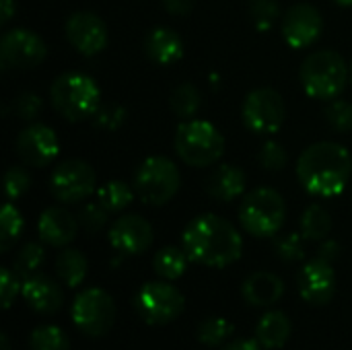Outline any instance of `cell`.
Instances as JSON below:
<instances>
[{
    "mask_svg": "<svg viewBox=\"0 0 352 350\" xmlns=\"http://www.w3.org/2000/svg\"><path fill=\"white\" fill-rule=\"evenodd\" d=\"M23 227H25V223H23L19 208L12 206L10 202H6L0 212V250L2 252L10 250V245L21 237Z\"/></svg>",
    "mask_w": 352,
    "mask_h": 350,
    "instance_id": "f1b7e54d",
    "label": "cell"
},
{
    "mask_svg": "<svg viewBox=\"0 0 352 350\" xmlns=\"http://www.w3.org/2000/svg\"><path fill=\"white\" fill-rule=\"evenodd\" d=\"M16 10L14 0H0V25H6Z\"/></svg>",
    "mask_w": 352,
    "mask_h": 350,
    "instance_id": "ee69618b",
    "label": "cell"
},
{
    "mask_svg": "<svg viewBox=\"0 0 352 350\" xmlns=\"http://www.w3.org/2000/svg\"><path fill=\"white\" fill-rule=\"evenodd\" d=\"M175 153L186 165L208 167L225 153V138L210 122L186 120L175 132Z\"/></svg>",
    "mask_w": 352,
    "mask_h": 350,
    "instance_id": "5b68a950",
    "label": "cell"
},
{
    "mask_svg": "<svg viewBox=\"0 0 352 350\" xmlns=\"http://www.w3.org/2000/svg\"><path fill=\"white\" fill-rule=\"evenodd\" d=\"M243 299L252 307H272L285 293V283L274 272H254L241 287Z\"/></svg>",
    "mask_w": 352,
    "mask_h": 350,
    "instance_id": "ffe728a7",
    "label": "cell"
},
{
    "mask_svg": "<svg viewBox=\"0 0 352 350\" xmlns=\"http://www.w3.org/2000/svg\"><path fill=\"white\" fill-rule=\"evenodd\" d=\"M250 17L258 31H270L280 19L278 2L276 0H252Z\"/></svg>",
    "mask_w": 352,
    "mask_h": 350,
    "instance_id": "d6a6232c",
    "label": "cell"
},
{
    "mask_svg": "<svg viewBox=\"0 0 352 350\" xmlns=\"http://www.w3.org/2000/svg\"><path fill=\"white\" fill-rule=\"evenodd\" d=\"M351 83H352V64H351Z\"/></svg>",
    "mask_w": 352,
    "mask_h": 350,
    "instance_id": "c3c4849f",
    "label": "cell"
},
{
    "mask_svg": "<svg viewBox=\"0 0 352 350\" xmlns=\"http://www.w3.org/2000/svg\"><path fill=\"white\" fill-rule=\"evenodd\" d=\"M260 163L268 171L285 169V165H287V151H285V146L280 142H276V140L264 142V146L260 149Z\"/></svg>",
    "mask_w": 352,
    "mask_h": 350,
    "instance_id": "74e56055",
    "label": "cell"
},
{
    "mask_svg": "<svg viewBox=\"0 0 352 350\" xmlns=\"http://www.w3.org/2000/svg\"><path fill=\"white\" fill-rule=\"evenodd\" d=\"M109 243L122 256L144 254L153 243V227L140 215H124L111 225Z\"/></svg>",
    "mask_w": 352,
    "mask_h": 350,
    "instance_id": "2e32d148",
    "label": "cell"
},
{
    "mask_svg": "<svg viewBox=\"0 0 352 350\" xmlns=\"http://www.w3.org/2000/svg\"><path fill=\"white\" fill-rule=\"evenodd\" d=\"M169 103H171V109L175 116H179L184 120H192L202 105V93L192 83H182L173 89Z\"/></svg>",
    "mask_w": 352,
    "mask_h": 350,
    "instance_id": "83f0119b",
    "label": "cell"
},
{
    "mask_svg": "<svg viewBox=\"0 0 352 350\" xmlns=\"http://www.w3.org/2000/svg\"><path fill=\"white\" fill-rule=\"evenodd\" d=\"M54 109L68 122L93 118L101 105V91L97 83L80 72L60 74L50 89Z\"/></svg>",
    "mask_w": 352,
    "mask_h": 350,
    "instance_id": "277c9868",
    "label": "cell"
},
{
    "mask_svg": "<svg viewBox=\"0 0 352 350\" xmlns=\"http://www.w3.org/2000/svg\"><path fill=\"white\" fill-rule=\"evenodd\" d=\"M163 6L171 12V14H190L194 8V0H163Z\"/></svg>",
    "mask_w": 352,
    "mask_h": 350,
    "instance_id": "b9f144b4",
    "label": "cell"
},
{
    "mask_svg": "<svg viewBox=\"0 0 352 350\" xmlns=\"http://www.w3.org/2000/svg\"><path fill=\"white\" fill-rule=\"evenodd\" d=\"M95 190V169L80 159H68L52 171L50 192L62 204H76L80 200H87Z\"/></svg>",
    "mask_w": 352,
    "mask_h": 350,
    "instance_id": "30bf717a",
    "label": "cell"
},
{
    "mask_svg": "<svg viewBox=\"0 0 352 350\" xmlns=\"http://www.w3.org/2000/svg\"><path fill=\"white\" fill-rule=\"evenodd\" d=\"M182 186L177 165L167 157H148L134 175V190L144 204L163 206L175 198Z\"/></svg>",
    "mask_w": 352,
    "mask_h": 350,
    "instance_id": "52a82bcc",
    "label": "cell"
},
{
    "mask_svg": "<svg viewBox=\"0 0 352 350\" xmlns=\"http://www.w3.org/2000/svg\"><path fill=\"white\" fill-rule=\"evenodd\" d=\"M43 258H45V252L39 243H25L14 260H12V270L21 276V278H27V276H33L37 274V270L41 268L43 264Z\"/></svg>",
    "mask_w": 352,
    "mask_h": 350,
    "instance_id": "f546056e",
    "label": "cell"
},
{
    "mask_svg": "<svg viewBox=\"0 0 352 350\" xmlns=\"http://www.w3.org/2000/svg\"><path fill=\"white\" fill-rule=\"evenodd\" d=\"M287 217L285 198L272 188L252 190L239 208L243 229L254 237H272L280 231Z\"/></svg>",
    "mask_w": 352,
    "mask_h": 350,
    "instance_id": "8992f818",
    "label": "cell"
},
{
    "mask_svg": "<svg viewBox=\"0 0 352 350\" xmlns=\"http://www.w3.org/2000/svg\"><path fill=\"white\" fill-rule=\"evenodd\" d=\"M74 326L91 336H105L116 322V303L103 289H87L76 295L70 309Z\"/></svg>",
    "mask_w": 352,
    "mask_h": 350,
    "instance_id": "9c48e42d",
    "label": "cell"
},
{
    "mask_svg": "<svg viewBox=\"0 0 352 350\" xmlns=\"http://www.w3.org/2000/svg\"><path fill=\"white\" fill-rule=\"evenodd\" d=\"M352 173V157L338 142H316L307 146L297 161V175L303 188L318 198L342 194Z\"/></svg>",
    "mask_w": 352,
    "mask_h": 350,
    "instance_id": "7a4b0ae2",
    "label": "cell"
},
{
    "mask_svg": "<svg viewBox=\"0 0 352 350\" xmlns=\"http://www.w3.org/2000/svg\"><path fill=\"white\" fill-rule=\"evenodd\" d=\"M326 118L328 124L338 130V132H351L352 130V103L342 101V99H334L328 107H326Z\"/></svg>",
    "mask_w": 352,
    "mask_h": 350,
    "instance_id": "d590c367",
    "label": "cell"
},
{
    "mask_svg": "<svg viewBox=\"0 0 352 350\" xmlns=\"http://www.w3.org/2000/svg\"><path fill=\"white\" fill-rule=\"evenodd\" d=\"M31 350H68V336L56 326H39L29 336Z\"/></svg>",
    "mask_w": 352,
    "mask_h": 350,
    "instance_id": "4dcf8cb0",
    "label": "cell"
},
{
    "mask_svg": "<svg viewBox=\"0 0 352 350\" xmlns=\"http://www.w3.org/2000/svg\"><path fill=\"white\" fill-rule=\"evenodd\" d=\"M245 184H248V177H245L241 167H237V165H221L208 177L206 190H208L210 198H214L219 202H231V200L243 196Z\"/></svg>",
    "mask_w": 352,
    "mask_h": 350,
    "instance_id": "7402d4cb",
    "label": "cell"
},
{
    "mask_svg": "<svg viewBox=\"0 0 352 350\" xmlns=\"http://www.w3.org/2000/svg\"><path fill=\"white\" fill-rule=\"evenodd\" d=\"M93 118H95L97 126H101L105 130H113L124 122L126 111L120 105H99V109H97V113Z\"/></svg>",
    "mask_w": 352,
    "mask_h": 350,
    "instance_id": "60d3db41",
    "label": "cell"
},
{
    "mask_svg": "<svg viewBox=\"0 0 352 350\" xmlns=\"http://www.w3.org/2000/svg\"><path fill=\"white\" fill-rule=\"evenodd\" d=\"M291 332H293L291 320L283 311H268L258 324L256 340L268 350L283 349L289 342Z\"/></svg>",
    "mask_w": 352,
    "mask_h": 350,
    "instance_id": "603a6c76",
    "label": "cell"
},
{
    "mask_svg": "<svg viewBox=\"0 0 352 350\" xmlns=\"http://www.w3.org/2000/svg\"><path fill=\"white\" fill-rule=\"evenodd\" d=\"M31 186V177L23 167H10L4 175V192L8 200L21 198Z\"/></svg>",
    "mask_w": 352,
    "mask_h": 350,
    "instance_id": "8d00e7d4",
    "label": "cell"
},
{
    "mask_svg": "<svg viewBox=\"0 0 352 350\" xmlns=\"http://www.w3.org/2000/svg\"><path fill=\"white\" fill-rule=\"evenodd\" d=\"M303 235L301 233H289V235H283L274 241V250H276V256L289 264L293 262H301L305 258V245H303Z\"/></svg>",
    "mask_w": 352,
    "mask_h": 350,
    "instance_id": "836d02e7",
    "label": "cell"
},
{
    "mask_svg": "<svg viewBox=\"0 0 352 350\" xmlns=\"http://www.w3.org/2000/svg\"><path fill=\"white\" fill-rule=\"evenodd\" d=\"M47 56L45 41L29 29H10L0 39V58L6 68L29 70L39 66Z\"/></svg>",
    "mask_w": 352,
    "mask_h": 350,
    "instance_id": "7c38bea8",
    "label": "cell"
},
{
    "mask_svg": "<svg viewBox=\"0 0 352 350\" xmlns=\"http://www.w3.org/2000/svg\"><path fill=\"white\" fill-rule=\"evenodd\" d=\"M336 291L334 266L322 258H314L299 272V293L309 305H326Z\"/></svg>",
    "mask_w": 352,
    "mask_h": 350,
    "instance_id": "e0dca14e",
    "label": "cell"
},
{
    "mask_svg": "<svg viewBox=\"0 0 352 350\" xmlns=\"http://www.w3.org/2000/svg\"><path fill=\"white\" fill-rule=\"evenodd\" d=\"M66 39L82 56H95L107 45V27L99 14L78 10L66 21Z\"/></svg>",
    "mask_w": 352,
    "mask_h": 350,
    "instance_id": "9a60e30c",
    "label": "cell"
},
{
    "mask_svg": "<svg viewBox=\"0 0 352 350\" xmlns=\"http://www.w3.org/2000/svg\"><path fill=\"white\" fill-rule=\"evenodd\" d=\"M340 6H352V0H336Z\"/></svg>",
    "mask_w": 352,
    "mask_h": 350,
    "instance_id": "7dc6e473",
    "label": "cell"
},
{
    "mask_svg": "<svg viewBox=\"0 0 352 350\" xmlns=\"http://www.w3.org/2000/svg\"><path fill=\"white\" fill-rule=\"evenodd\" d=\"M0 347H2V350H10V344H8L6 334H2V336H0Z\"/></svg>",
    "mask_w": 352,
    "mask_h": 350,
    "instance_id": "bcb514c9",
    "label": "cell"
},
{
    "mask_svg": "<svg viewBox=\"0 0 352 350\" xmlns=\"http://www.w3.org/2000/svg\"><path fill=\"white\" fill-rule=\"evenodd\" d=\"M264 347L258 342V340H237V342H231L227 344L223 350H262Z\"/></svg>",
    "mask_w": 352,
    "mask_h": 350,
    "instance_id": "f6af8a7d",
    "label": "cell"
},
{
    "mask_svg": "<svg viewBox=\"0 0 352 350\" xmlns=\"http://www.w3.org/2000/svg\"><path fill=\"white\" fill-rule=\"evenodd\" d=\"M332 231V219L320 204H311L301 217V235L307 241H322Z\"/></svg>",
    "mask_w": 352,
    "mask_h": 350,
    "instance_id": "4316f807",
    "label": "cell"
},
{
    "mask_svg": "<svg viewBox=\"0 0 352 350\" xmlns=\"http://www.w3.org/2000/svg\"><path fill=\"white\" fill-rule=\"evenodd\" d=\"M14 113L19 120H25V122H33L39 113H41V99L35 95V93H21L16 99H14Z\"/></svg>",
    "mask_w": 352,
    "mask_h": 350,
    "instance_id": "f35d334b",
    "label": "cell"
},
{
    "mask_svg": "<svg viewBox=\"0 0 352 350\" xmlns=\"http://www.w3.org/2000/svg\"><path fill=\"white\" fill-rule=\"evenodd\" d=\"M182 245L190 258L200 266L225 268L241 258L243 239L239 231L223 217L200 215L184 231Z\"/></svg>",
    "mask_w": 352,
    "mask_h": 350,
    "instance_id": "6da1fadb",
    "label": "cell"
},
{
    "mask_svg": "<svg viewBox=\"0 0 352 350\" xmlns=\"http://www.w3.org/2000/svg\"><path fill=\"white\" fill-rule=\"evenodd\" d=\"M299 78L309 97L330 101L344 91L346 80L351 78V68L338 52L322 50L303 60Z\"/></svg>",
    "mask_w": 352,
    "mask_h": 350,
    "instance_id": "3957f363",
    "label": "cell"
},
{
    "mask_svg": "<svg viewBox=\"0 0 352 350\" xmlns=\"http://www.w3.org/2000/svg\"><path fill=\"white\" fill-rule=\"evenodd\" d=\"M21 295L33 311L45 314V316L60 311L64 303V293L60 285L43 274H33V276L23 278Z\"/></svg>",
    "mask_w": 352,
    "mask_h": 350,
    "instance_id": "ac0fdd59",
    "label": "cell"
},
{
    "mask_svg": "<svg viewBox=\"0 0 352 350\" xmlns=\"http://www.w3.org/2000/svg\"><path fill=\"white\" fill-rule=\"evenodd\" d=\"M134 192L126 182L116 179V182H107L97 190V202L107 210V212H122L126 206H130V202L134 200Z\"/></svg>",
    "mask_w": 352,
    "mask_h": 350,
    "instance_id": "484cf974",
    "label": "cell"
},
{
    "mask_svg": "<svg viewBox=\"0 0 352 350\" xmlns=\"http://www.w3.org/2000/svg\"><path fill=\"white\" fill-rule=\"evenodd\" d=\"M285 99L270 87L254 89L243 101V122L254 134H274L285 122Z\"/></svg>",
    "mask_w": 352,
    "mask_h": 350,
    "instance_id": "8fae6325",
    "label": "cell"
},
{
    "mask_svg": "<svg viewBox=\"0 0 352 350\" xmlns=\"http://www.w3.org/2000/svg\"><path fill=\"white\" fill-rule=\"evenodd\" d=\"M188 254L186 250H179V248H163L155 254L153 258V268L157 272V276H161L163 281H177L184 276L186 268H188Z\"/></svg>",
    "mask_w": 352,
    "mask_h": 350,
    "instance_id": "d4e9b609",
    "label": "cell"
},
{
    "mask_svg": "<svg viewBox=\"0 0 352 350\" xmlns=\"http://www.w3.org/2000/svg\"><path fill=\"white\" fill-rule=\"evenodd\" d=\"M87 268H89L87 258H85V254L78 252V250L66 248V250H62L60 256L56 258V274H58V278H60L66 287H70V289L78 287V285L85 281Z\"/></svg>",
    "mask_w": 352,
    "mask_h": 350,
    "instance_id": "cb8c5ba5",
    "label": "cell"
},
{
    "mask_svg": "<svg viewBox=\"0 0 352 350\" xmlns=\"http://www.w3.org/2000/svg\"><path fill=\"white\" fill-rule=\"evenodd\" d=\"M16 155L29 167H47L60 153L56 132L45 124H31L16 136Z\"/></svg>",
    "mask_w": 352,
    "mask_h": 350,
    "instance_id": "4fadbf2b",
    "label": "cell"
},
{
    "mask_svg": "<svg viewBox=\"0 0 352 350\" xmlns=\"http://www.w3.org/2000/svg\"><path fill=\"white\" fill-rule=\"evenodd\" d=\"M184 295L169 281H155L140 287L134 299L138 316L151 326H165L177 320L184 311Z\"/></svg>",
    "mask_w": 352,
    "mask_h": 350,
    "instance_id": "ba28073f",
    "label": "cell"
},
{
    "mask_svg": "<svg viewBox=\"0 0 352 350\" xmlns=\"http://www.w3.org/2000/svg\"><path fill=\"white\" fill-rule=\"evenodd\" d=\"M338 256H340V245L336 241H332V239L330 241H324L322 248L318 250V258H322V260H326L330 264H334Z\"/></svg>",
    "mask_w": 352,
    "mask_h": 350,
    "instance_id": "7bdbcfd3",
    "label": "cell"
},
{
    "mask_svg": "<svg viewBox=\"0 0 352 350\" xmlns=\"http://www.w3.org/2000/svg\"><path fill=\"white\" fill-rule=\"evenodd\" d=\"M144 50L148 58L161 66L175 64L184 56V41L177 31L169 27H157L153 29L144 39Z\"/></svg>",
    "mask_w": 352,
    "mask_h": 350,
    "instance_id": "44dd1931",
    "label": "cell"
},
{
    "mask_svg": "<svg viewBox=\"0 0 352 350\" xmlns=\"http://www.w3.org/2000/svg\"><path fill=\"white\" fill-rule=\"evenodd\" d=\"M231 334H233V326L225 318H206L198 328V340L206 347H219Z\"/></svg>",
    "mask_w": 352,
    "mask_h": 350,
    "instance_id": "1f68e13d",
    "label": "cell"
},
{
    "mask_svg": "<svg viewBox=\"0 0 352 350\" xmlns=\"http://www.w3.org/2000/svg\"><path fill=\"white\" fill-rule=\"evenodd\" d=\"M285 41L295 47L303 50L309 47L324 31V17L311 4H295L291 6L280 23Z\"/></svg>",
    "mask_w": 352,
    "mask_h": 350,
    "instance_id": "5bb4252c",
    "label": "cell"
},
{
    "mask_svg": "<svg viewBox=\"0 0 352 350\" xmlns=\"http://www.w3.org/2000/svg\"><path fill=\"white\" fill-rule=\"evenodd\" d=\"M19 274L14 270L2 268L0 270V297H2V307L8 309L12 305V301L16 299V295L21 293V283H19Z\"/></svg>",
    "mask_w": 352,
    "mask_h": 350,
    "instance_id": "ab89813d",
    "label": "cell"
},
{
    "mask_svg": "<svg viewBox=\"0 0 352 350\" xmlns=\"http://www.w3.org/2000/svg\"><path fill=\"white\" fill-rule=\"evenodd\" d=\"M78 231V221L60 206L45 208L39 217L37 223V233L39 239L52 248H66Z\"/></svg>",
    "mask_w": 352,
    "mask_h": 350,
    "instance_id": "d6986e66",
    "label": "cell"
},
{
    "mask_svg": "<svg viewBox=\"0 0 352 350\" xmlns=\"http://www.w3.org/2000/svg\"><path fill=\"white\" fill-rule=\"evenodd\" d=\"M107 210L99 204V202H91L85 204L78 212V225L87 231V233H99L105 225H107Z\"/></svg>",
    "mask_w": 352,
    "mask_h": 350,
    "instance_id": "e575fe53",
    "label": "cell"
}]
</instances>
